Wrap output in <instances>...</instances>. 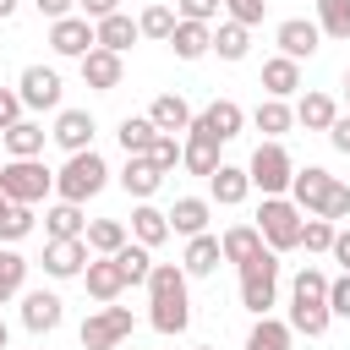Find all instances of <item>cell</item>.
Instances as JSON below:
<instances>
[{
	"mask_svg": "<svg viewBox=\"0 0 350 350\" xmlns=\"http://www.w3.org/2000/svg\"><path fill=\"white\" fill-rule=\"evenodd\" d=\"M104 180H109V164L88 148V153H71L60 170H55V191H60V202H88V197H98L104 191Z\"/></svg>",
	"mask_w": 350,
	"mask_h": 350,
	"instance_id": "cell-1",
	"label": "cell"
},
{
	"mask_svg": "<svg viewBox=\"0 0 350 350\" xmlns=\"http://www.w3.org/2000/svg\"><path fill=\"white\" fill-rule=\"evenodd\" d=\"M257 235H262V246L279 257V252H295L301 246V208L290 202V197H262V208H257Z\"/></svg>",
	"mask_w": 350,
	"mask_h": 350,
	"instance_id": "cell-2",
	"label": "cell"
},
{
	"mask_svg": "<svg viewBox=\"0 0 350 350\" xmlns=\"http://www.w3.org/2000/svg\"><path fill=\"white\" fill-rule=\"evenodd\" d=\"M0 191L11 197V202H44L49 191H55V170H44L38 159H5L0 164Z\"/></svg>",
	"mask_w": 350,
	"mask_h": 350,
	"instance_id": "cell-3",
	"label": "cell"
},
{
	"mask_svg": "<svg viewBox=\"0 0 350 350\" xmlns=\"http://www.w3.org/2000/svg\"><path fill=\"white\" fill-rule=\"evenodd\" d=\"M290 175H295V164H290L284 142H257V153H252V164H246V180H252L262 197H284V191H290Z\"/></svg>",
	"mask_w": 350,
	"mask_h": 350,
	"instance_id": "cell-4",
	"label": "cell"
},
{
	"mask_svg": "<svg viewBox=\"0 0 350 350\" xmlns=\"http://www.w3.org/2000/svg\"><path fill=\"white\" fill-rule=\"evenodd\" d=\"M273 295H279V257L262 252V257H252V262L241 268V306L257 312V317H268Z\"/></svg>",
	"mask_w": 350,
	"mask_h": 350,
	"instance_id": "cell-5",
	"label": "cell"
},
{
	"mask_svg": "<svg viewBox=\"0 0 350 350\" xmlns=\"http://www.w3.org/2000/svg\"><path fill=\"white\" fill-rule=\"evenodd\" d=\"M120 339H131V312L126 306H98L82 323V350H115Z\"/></svg>",
	"mask_w": 350,
	"mask_h": 350,
	"instance_id": "cell-6",
	"label": "cell"
},
{
	"mask_svg": "<svg viewBox=\"0 0 350 350\" xmlns=\"http://www.w3.org/2000/svg\"><path fill=\"white\" fill-rule=\"evenodd\" d=\"M328 191H334V175H328L323 164H306V170H295V175H290V202H295L306 219H317V213H323Z\"/></svg>",
	"mask_w": 350,
	"mask_h": 350,
	"instance_id": "cell-7",
	"label": "cell"
},
{
	"mask_svg": "<svg viewBox=\"0 0 350 350\" xmlns=\"http://www.w3.org/2000/svg\"><path fill=\"white\" fill-rule=\"evenodd\" d=\"M273 44H279V55L284 60H312L317 55V44H323V33H317V22H306V16H284L279 27H273Z\"/></svg>",
	"mask_w": 350,
	"mask_h": 350,
	"instance_id": "cell-8",
	"label": "cell"
},
{
	"mask_svg": "<svg viewBox=\"0 0 350 350\" xmlns=\"http://www.w3.org/2000/svg\"><path fill=\"white\" fill-rule=\"evenodd\" d=\"M93 44H98V38H93V22H88V16H60V22H49V49H55V55L82 60Z\"/></svg>",
	"mask_w": 350,
	"mask_h": 350,
	"instance_id": "cell-9",
	"label": "cell"
},
{
	"mask_svg": "<svg viewBox=\"0 0 350 350\" xmlns=\"http://www.w3.org/2000/svg\"><path fill=\"white\" fill-rule=\"evenodd\" d=\"M16 98H22V109H60V77L49 66H27L16 82Z\"/></svg>",
	"mask_w": 350,
	"mask_h": 350,
	"instance_id": "cell-10",
	"label": "cell"
},
{
	"mask_svg": "<svg viewBox=\"0 0 350 350\" xmlns=\"http://www.w3.org/2000/svg\"><path fill=\"white\" fill-rule=\"evenodd\" d=\"M60 317H66V306H60L55 290H27V295H22V328H27V334H55Z\"/></svg>",
	"mask_w": 350,
	"mask_h": 350,
	"instance_id": "cell-11",
	"label": "cell"
},
{
	"mask_svg": "<svg viewBox=\"0 0 350 350\" xmlns=\"http://www.w3.org/2000/svg\"><path fill=\"white\" fill-rule=\"evenodd\" d=\"M77 66H82V82H88L93 93H115V88H120V77H126L120 55H109V49H98V44H93Z\"/></svg>",
	"mask_w": 350,
	"mask_h": 350,
	"instance_id": "cell-12",
	"label": "cell"
},
{
	"mask_svg": "<svg viewBox=\"0 0 350 350\" xmlns=\"http://www.w3.org/2000/svg\"><path fill=\"white\" fill-rule=\"evenodd\" d=\"M191 120H197L213 142H230V137H241V126H246V115H241L235 98H213V104H208L202 115H191Z\"/></svg>",
	"mask_w": 350,
	"mask_h": 350,
	"instance_id": "cell-13",
	"label": "cell"
},
{
	"mask_svg": "<svg viewBox=\"0 0 350 350\" xmlns=\"http://www.w3.org/2000/svg\"><path fill=\"white\" fill-rule=\"evenodd\" d=\"M93 131H98V126H93V115H88V109H60L49 137H55L66 153H88V148H93Z\"/></svg>",
	"mask_w": 350,
	"mask_h": 350,
	"instance_id": "cell-14",
	"label": "cell"
},
{
	"mask_svg": "<svg viewBox=\"0 0 350 350\" xmlns=\"http://www.w3.org/2000/svg\"><path fill=\"white\" fill-rule=\"evenodd\" d=\"M180 164H186L191 175H213V170L224 164V159H219V142H213V137H208L197 120L186 126V142H180Z\"/></svg>",
	"mask_w": 350,
	"mask_h": 350,
	"instance_id": "cell-15",
	"label": "cell"
},
{
	"mask_svg": "<svg viewBox=\"0 0 350 350\" xmlns=\"http://www.w3.org/2000/svg\"><path fill=\"white\" fill-rule=\"evenodd\" d=\"M88 262H93L88 257V241H49L44 246V273L49 279H77Z\"/></svg>",
	"mask_w": 350,
	"mask_h": 350,
	"instance_id": "cell-16",
	"label": "cell"
},
{
	"mask_svg": "<svg viewBox=\"0 0 350 350\" xmlns=\"http://www.w3.org/2000/svg\"><path fill=\"white\" fill-rule=\"evenodd\" d=\"M219 262H224L219 235H191L186 241V257H180V273L186 279H208V273H219Z\"/></svg>",
	"mask_w": 350,
	"mask_h": 350,
	"instance_id": "cell-17",
	"label": "cell"
},
{
	"mask_svg": "<svg viewBox=\"0 0 350 350\" xmlns=\"http://www.w3.org/2000/svg\"><path fill=\"white\" fill-rule=\"evenodd\" d=\"M148 120H153V131L180 137V131L191 126V104H186L180 93H159V98H153V109H148Z\"/></svg>",
	"mask_w": 350,
	"mask_h": 350,
	"instance_id": "cell-18",
	"label": "cell"
},
{
	"mask_svg": "<svg viewBox=\"0 0 350 350\" xmlns=\"http://www.w3.org/2000/svg\"><path fill=\"white\" fill-rule=\"evenodd\" d=\"M219 252H224V262L246 268V262H252V257H262L268 246H262L257 224H235V230H224V235H219Z\"/></svg>",
	"mask_w": 350,
	"mask_h": 350,
	"instance_id": "cell-19",
	"label": "cell"
},
{
	"mask_svg": "<svg viewBox=\"0 0 350 350\" xmlns=\"http://www.w3.org/2000/svg\"><path fill=\"white\" fill-rule=\"evenodd\" d=\"M82 284H88V295H93V301H104V306H115V295L126 290V279H120L115 257H98V262H88V268H82Z\"/></svg>",
	"mask_w": 350,
	"mask_h": 350,
	"instance_id": "cell-20",
	"label": "cell"
},
{
	"mask_svg": "<svg viewBox=\"0 0 350 350\" xmlns=\"http://www.w3.org/2000/svg\"><path fill=\"white\" fill-rule=\"evenodd\" d=\"M93 38H98V49H109V55H126L142 33H137V22L126 16V11H115V16H104V22H93Z\"/></svg>",
	"mask_w": 350,
	"mask_h": 350,
	"instance_id": "cell-21",
	"label": "cell"
},
{
	"mask_svg": "<svg viewBox=\"0 0 350 350\" xmlns=\"http://www.w3.org/2000/svg\"><path fill=\"white\" fill-rule=\"evenodd\" d=\"M208 213H213V208H208V197H180L164 219H170V230H175V235H186V241H191V235H208Z\"/></svg>",
	"mask_w": 350,
	"mask_h": 350,
	"instance_id": "cell-22",
	"label": "cell"
},
{
	"mask_svg": "<svg viewBox=\"0 0 350 350\" xmlns=\"http://www.w3.org/2000/svg\"><path fill=\"white\" fill-rule=\"evenodd\" d=\"M170 49H175L180 60H202V55L213 49V27H202V22H180V16H175V33H170Z\"/></svg>",
	"mask_w": 350,
	"mask_h": 350,
	"instance_id": "cell-23",
	"label": "cell"
},
{
	"mask_svg": "<svg viewBox=\"0 0 350 350\" xmlns=\"http://www.w3.org/2000/svg\"><path fill=\"white\" fill-rule=\"evenodd\" d=\"M44 137H49V131H44L38 120H16V126L0 131V142H5L11 159H38V153H44Z\"/></svg>",
	"mask_w": 350,
	"mask_h": 350,
	"instance_id": "cell-24",
	"label": "cell"
},
{
	"mask_svg": "<svg viewBox=\"0 0 350 350\" xmlns=\"http://www.w3.org/2000/svg\"><path fill=\"white\" fill-rule=\"evenodd\" d=\"M159 180H164V175L148 164V153H131L126 170H120V186H126V197H137V202H148V197L159 191Z\"/></svg>",
	"mask_w": 350,
	"mask_h": 350,
	"instance_id": "cell-25",
	"label": "cell"
},
{
	"mask_svg": "<svg viewBox=\"0 0 350 350\" xmlns=\"http://www.w3.org/2000/svg\"><path fill=\"white\" fill-rule=\"evenodd\" d=\"M208 186H213V202H219V208H235V202H246V191H252V180H246L241 164H219V170L208 175Z\"/></svg>",
	"mask_w": 350,
	"mask_h": 350,
	"instance_id": "cell-26",
	"label": "cell"
},
{
	"mask_svg": "<svg viewBox=\"0 0 350 350\" xmlns=\"http://www.w3.org/2000/svg\"><path fill=\"white\" fill-rule=\"evenodd\" d=\"M252 126H257V131H262L268 142H279V137H284V131L295 126V109H290L284 98H262V104L252 109Z\"/></svg>",
	"mask_w": 350,
	"mask_h": 350,
	"instance_id": "cell-27",
	"label": "cell"
},
{
	"mask_svg": "<svg viewBox=\"0 0 350 350\" xmlns=\"http://www.w3.org/2000/svg\"><path fill=\"white\" fill-rule=\"evenodd\" d=\"M262 88H268V98H290V93L301 88V66H295V60H284V55L262 60Z\"/></svg>",
	"mask_w": 350,
	"mask_h": 350,
	"instance_id": "cell-28",
	"label": "cell"
},
{
	"mask_svg": "<svg viewBox=\"0 0 350 350\" xmlns=\"http://www.w3.org/2000/svg\"><path fill=\"white\" fill-rule=\"evenodd\" d=\"M44 230H49V241H82L88 219H82V208H77V202H55V208L44 213Z\"/></svg>",
	"mask_w": 350,
	"mask_h": 350,
	"instance_id": "cell-29",
	"label": "cell"
},
{
	"mask_svg": "<svg viewBox=\"0 0 350 350\" xmlns=\"http://www.w3.org/2000/svg\"><path fill=\"white\" fill-rule=\"evenodd\" d=\"M131 235H137V246H148V252H153V246L170 235V219H164L153 202H137V208H131Z\"/></svg>",
	"mask_w": 350,
	"mask_h": 350,
	"instance_id": "cell-30",
	"label": "cell"
},
{
	"mask_svg": "<svg viewBox=\"0 0 350 350\" xmlns=\"http://www.w3.org/2000/svg\"><path fill=\"white\" fill-rule=\"evenodd\" d=\"M82 241H88V252H98V257H115V252L126 246V224H120V219H93V224L82 230Z\"/></svg>",
	"mask_w": 350,
	"mask_h": 350,
	"instance_id": "cell-31",
	"label": "cell"
},
{
	"mask_svg": "<svg viewBox=\"0 0 350 350\" xmlns=\"http://www.w3.org/2000/svg\"><path fill=\"white\" fill-rule=\"evenodd\" d=\"M153 312H148V323L159 328V334H186V323H191V301L186 295H175V301H148Z\"/></svg>",
	"mask_w": 350,
	"mask_h": 350,
	"instance_id": "cell-32",
	"label": "cell"
},
{
	"mask_svg": "<svg viewBox=\"0 0 350 350\" xmlns=\"http://www.w3.org/2000/svg\"><path fill=\"white\" fill-rule=\"evenodd\" d=\"M334 115H339V104H334L328 93H306V98L295 104V120H301L306 131H328V126H334Z\"/></svg>",
	"mask_w": 350,
	"mask_h": 350,
	"instance_id": "cell-33",
	"label": "cell"
},
{
	"mask_svg": "<svg viewBox=\"0 0 350 350\" xmlns=\"http://www.w3.org/2000/svg\"><path fill=\"white\" fill-rule=\"evenodd\" d=\"M290 306H328V279H323L312 262L295 273V284H290Z\"/></svg>",
	"mask_w": 350,
	"mask_h": 350,
	"instance_id": "cell-34",
	"label": "cell"
},
{
	"mask_svg": "<svg viewBox=\"0 0 350 350\" xmlns=\"http://www.w3.org/2000/svg\"><path fill=\"white\" fill-rule=\"evenodd\" d=\"M175 295H186L180 262H153V273H148V301H175Z\"/></svg>",
	"mask_w": 350,
	"mask_h": 350,
	"instance_id": "cell-35",
	"label": "cell"
},
{
	"mask_svg": "<svg viewBox=\"0 0 350 350\" xmlns=\"http://www.w3.org/2000/svg\"><path fill=\"white\" fill-rule=\"evenodd\" d=\"M213 49H219V60H246V49H252V27H241V22H219V27H213Z\"/></svg>",
	"mask_w": 350,
	"mask_h": 350,
	"instance_id": "cell-36",
	"label": "cell"
},
{
	"mask_svg": "<svg viewBox=\"0 0 350 350\" xmlns=\"http://www.w3.org/2000/svg\"><path fill=\"white\" fill-rule=\"evenodd\" d=\"M246 350H290V323L279 317H257L246 334Z\"/></svg>",
	"mask_w": 350,
	"mask_h": 350,
	"instance_id": "cell-37",
	"label": "cell"
},
{
	"mask_svg": "<svg viewBox=\"0 0 350 350\" xmlns=\"http://www.w3.org/2000/svg\"><path fill=\"white\" fill-rule=\"evenodd\" d=\"M115 137H120V148H126V159H131V153H148L159 131H153V120H148V115H126Z\"/></svg>",
	"mask_w": 350,
	"mask_h": 350,
	"instance_id": "cell-38",
	"label": "cell"
},
{
	"mask_svg": "<svg viewBox=\"0 0 350 350\" xmlns=\"http://www.w3.org/2000/svg\"><path fill=\"white\" fill-rule=\"evenodd\" d=\"M115 268H120V279H126V284H148L153 257H148V246H131V241H126V246L115 252Z\"/></svg>",
	"mask_w": 350,
	"mask_h": 350,
	"instance_id": "cell-39",
	"label": "cell"
},
{
	"mask_svg": "<svg viewBox=\"0 0 350 350\" xmlns=\"http://www.w3.org/2000/svg\"><path fill=\"white\" fill-rule=\"evenodd\" d=\"M22 284H27V257L22 252H0V306L11 301V295H22Z\"/></svg>",
	"mask_w": 350,
	"mask_h": 350,
	"instance_id": "cell-40",
	"label": "cell"
},
{
	"mask_svg": "<svg viewBox=\"0 0 350 350\" xmlns=\"http://www.w3.org/2000/svg\"><path fill=\"white\" fill-rule=\"evenodd\" d=\"M317 33L350 38V0H317Z\"/></svg>",
	"mask_w": 350,
	"mask_h": 350,
	"instance_id": "cell-41",
	"label": "cell"
},
{
	"mask_svg": "<svg viewBox=\"0 0 350 350\" xmlns=\"http://www.w3.org/2000/svg\"><path fill=\"white\" fill-rule=\"evenodd\" d=\"M328 306H290V334H306V339H323L328 334Z\"/></svg>",
	"mask_w": 350,
	"mask_h": 350,
	"instance_id": "cell-42",
	"label": "cell"
},
{
	"mask_svg": "<svg viewBox=\"0 0 350 350\" xmlns=\"http://www.w3.org/2000/svg\"><path fill=\"white\" fill-rule=\"evenodd\" d=\"M137 33H142V38L170 44V33H175V11H170V5H148V11L137 16Z\"/></svg>",
	"mask_w": 350,
	"mask_h": 350,
	"instance_id": "cell-43",
	"label": "cell"
},
{
	"mask_svg": "<svg viewBox=\"0 0 350 350\" xmlns=\"http://www.w3.org/2000/svg\"><path fill=\"white\" fill-rule=\"evenodd\" d=\"M148 164H153L159 175H170V170L180 164V137H164V131H159V137H153V148H148Z\"/></svg>",
	"mask_w": 350,
	"mask_h": 350,
	"instance_id": "cell-44",
	"label": "cell"
},
{
	"mask_svg": "<svg viewBox=\"0 0 350 350\" xmlns=\"http://www.w3.org/2000/svg\"><path fill=\"white\" fill-rule=\"evenodd\" d=\"M334 230L339 224H328V219H301V246L306 252H328L334 246Z\"/></svg>",
	"mask_w": 350,
	"mask_h": 350,
	"instance_id": "cell-45",
	"label": "cell"
},
{
	"mask_svg": "<svg viewBox=\"0 0 350 350\" xmlns=\"http://www.w3.org/2000/svg\"><path fill=\"white\" fill-rule=\"evenodd\" d=\"M27 230H33V208H27V202H11L5 219H0V241H22Z\"/></svg>",
	"mask_w": 350,
	"mask_h": 350,
	"instance_id": "cell-46",
	"label": "cell"
},
{
	"mask_svg": "<svg viewBox=\"0 0 350 350\" xmlns=\"http://www.w3.org/2000/svg\"><path fill=\"white\" fill-rule=\"evenodd\" d=\"M219 11H224V0H175V16H180V22H202V27H208Z\"/></svg>",
	"mask_w": 350,
	"mask_h": 350,
	"instance_id": "cell-47",
	"label": "cell"
},
{
	"mask_svg": "<svg viewBox=\"0 0 350 350\" xmlns=\"http://www.w3.org/2000/svg\"><path fill=\"white\" fill-rule=\"evenodd\" d=\"M317 219H328V224L350 219V186H345V180H334V191H328V202H323V213H317Z\"/></svg>",
	"mask_w": 350,
	"mask_h": 350,
	"instance_id": "cell-48",
	"label": "cell"
},
{
	"mask_svg": "<svg viewBox=\"0 0 350 350\" xmlns=\"http://www.w3.org/2000/svg\"><path fill=\"white\" fill-rule=\"evenodd\" d=\"M224 11H230V22L257 27V22H262V11H268V0H224Z\"/></svg>",
	"mask_w": 350,
	"mask_h": 350,
	"instance_id": "cell-49",
	"label": "cell"
},
{
	"mask_svg": "<svg viewBox=\"0 0 350 350\" xmlns=\"http://www.w3.org/2000/svg\"><path fill=\"white\" fill-rule=\"evenodd\" d=\"M328 317H350V273L328 279Z\"/></svg>",
	"mask_w": 350,
	"mask_h": 350,
	"instance_id": "cell-50",
	"label": "cell"
},
{
	"mask_svg": "<svg viewBox=\"0 0 350 350\" xmlns=\"http://www.w3.org/2000/svg\"><path fill=\"white\" fill-rule=\"evenodd\" d=\"M16 120H22V98H16L11 88H0V131H5V126H16Z\"/></svg>",
	"mask_w": 350,
	"mask_h": 350,
	"instance_id": "cell-51",
	"label": "cell"
},
{
	"mask_svg": "<svg viewBox=\"0 0 350 350\" xmlns=\"http://www.w3.org/2000/svg\"><path fill=\"white\" fill-rule=\"evenodd\" d=\"M77 5H82V16H88V22H104V16H115V11H120V0H77Z\"/></svg>",
	"mask_w": 350,
	"mask_h": 350,
	"instance_id": "cell-52",
	"label": "cell"
},
{
	"mask_svg": "<svg viewBox=\"0 0 350 350\" xmlns=\"http://www.w3.org/2000/svg\"><path fill=\"white\" fill-rule=\"evenodd\" d=\"M328 142H334L339 153H350V115H334V126H328Z\"/></svg>",
	"mask_w": 350,
	"mask_h": 350,
	"instance_id": "cell-53",
	"label": "cell"
},
{
	"mask_svg": "<svg viewBox=\"0 0 350 350\" xmlns=\"http://www.w3.org/2000/svg\"><path fill=\"white\" fill-rule=\"evenodd\" d=\"M328 257H334V262L350 273V230H334V246H328Z\"/></svg>",
	"mask_w": 350,
	"mask_h": 350,
	"instance_id": "cell-54",
	"label": "cell"
},
{
	"mask_svg": "<svg viewBox=\"0 0 350 350\" xmlns=\"http://www.w3.org/2000/svg\"><path fill=\"white\" fill-rule=\"evenodd\" d=\"M33 5H38L49 22H60V16H71V5H77V0H33Z\"/></svg>",
	"mask_w": 350,
	"mask_h": 350,
	"instance_id": "cell-55",
	"label": "cell"
},
{
	"mask_svg": "<svg viewBox=\"0 0 350 350\" xmlns=\"http://www.w3.org/2000/svg\"><path fill=\"white\" fill-rule=\"evenodd\" d=\"M11 11H16V0H0V22H5V16H11Z\"/></svg>",
	"mask_w": 350,
	"mask_h": 350,
	"instance_id": "cell-56",
	"label": "cell"
},
{
	"mask_svg": "<svg viewBox=\"0 0 350 350\" xmlns=\"http://www.w3.org/2000/svg\"><path fill=\"white\" fill-rule=\"evenodd\" d=\"M5 345H11V328H5V317H0V350H5Z\"/></svg>",
	"mask_w": 350,
	"mask_h": 350,
	"instance_id": "cell-57",
	"label": "cell"
},
{
	"mask_svg": "<svg viewBox=\"0 0 350 350\" xmlns=\"http://www.w3.org/2000/svg\"><path fill=\"white\" fill-rule=\"evenodd\" d=\"M5 208H11V197H5V191H0V219H5Z\"/></svg>",
	"mask_w": 350,
	"mask_h": 350,
	"instance_id": "cell-58",
	"label": "cell"
},
{
	"mask_svg": "<svg viewBox=\"0 0 350 350\" xmlns=\"http://www.w3.org/2000/svg\"><path fill=\"white\" fill-rule=\"evenodd\" d=\"M345 104H350V82H345ZM345 115H350V109H345Z\"/></svg>",
	"mask_w": 350,
	"mask_h": 350,
	"instance_id": "cell-59",
	"label": "cell"
},
{
	"mask_svg": "<svg viewBox=\"0 0 350 350\" xmlns=\"http://www.w3.org/2000/svg\"><path fill=\"white\" fill-rule=\"evenodd\" d=\"M345 82H350V71H345Z\"/></svg>",
	"mask_w": 350,
	"mask_h": 350,
	"instance_id": "cell-60",
	"label": "cell"
},
{
	"mask_svg": "<svg viewBox=\"0 0 350 350\" xmlns=\"http://www.w3.org/2000/svg\"><path fill=\"white\" fill-rule=\"evenodd\" d=\"M197 350H208V345H197Z\"/></svg>",
	"mask_w": 350,
	"mask_h": 350,
	"instance_id": "cell-61",
	"label": "cell"
}]
</instances>
